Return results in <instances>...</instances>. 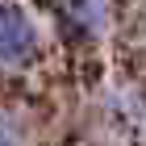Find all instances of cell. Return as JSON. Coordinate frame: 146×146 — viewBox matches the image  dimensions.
Returning a JSON list of instances; mask_svg holds the SVG:
<instances>
[{
    "label": "cell",
    "instance_id": "6da1fadb",
    "mask_svg": "<svg viewBox=\"0 0 146 146\" xmlns=\"http://www.w3.org/2000/svg\"><path fill=\"white\" fill-rule=\"evenodd\" d=\"M42 54L38 21L21 4H0V71H25Z\"/></svg>",
    "mask_w": 146,
    "mask_h": 146
},
{
    "label": "cell",
    "instance_id": "7a4b0ae2",
    "mask_svg": "<svg viewBox=\"0 0 146 146\" xmlns=\"http://www.w3.org/2000/svg\"><path fill=\"white\" fill-rule=\"evenodd\" d=\"M50 13L63 42H96L109 21L104 0H50Z\"/></svg>",
    "mask_w": 146,
    "mask_h": 146
},
{
    "label": "cell",
    "instance_id": "3957f363",
    "mask_svg": "<svg viewBox=\"0 0 146 146\" xmlns=\"http://www.w3.org/2000/svg\"><path fill=\"white\" fill-rule=\"evenodd\" d=\"M0 146H21L17 134H13V125H4V121H0Z\"/></svg>",
    "mask_w": 146,
    "mask_h": 146
}]
</instances>
